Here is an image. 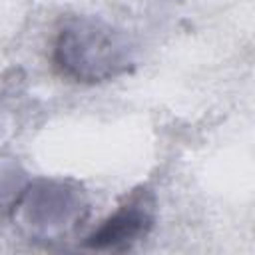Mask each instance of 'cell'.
Instances as JSON below:
<instances>
[{
	"mask_svg": "<svg viewBox=\"0 0 255 255\" xmlns=\"http://www.w3.org/2000/svg\"><path fill=\"white\" fill-rule=\"evenodd\" d=\"M145 223H147L145 209H141V205H128L116 217H112L94 237H90L92 245L94 247H104V245L114 247L118 241H129L143 231Z\"/></svg>",
	"mask_w": 255,
	"mask_h": 255,
	"instance_id": "cell-1",
	"label": "cell"
}]
</instances>
